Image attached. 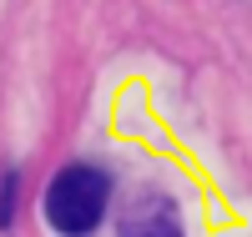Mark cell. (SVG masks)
<instances>
[{
  "mask_svg": "<svg viewBox=\"0 0 252 237\" xmlns=\"http://www.w3.org/2000/svg\"><path fill=\"white\" fill-rule=\"evenodd\" d=\"M121 237H182V222H177V212H172L166 197H141L126 212Z\"/></svg>",
  "mask_w": 252,
  "mask_h": 237,
  "instance_id": "2",
  "label": "cell"
},
{
  "mask_svg": "<svg viewBox=\"0 0 252 237\" xmlns=\"http://www.w3.org/2000/svg\"><path fill=\"white\" fill-rule=\"evenodd\" d=\"M111 207V177L101 167H61L46 187V222L61 237H91Z\"/></svg>",
  "mask_w": 252,
  "mask_h": 237,
  "instance_id": "1",
  "label": "cell"
},
{
  "mask_svg": "<svg viewBox=\"0 0 252 237\" xmlns=\"http://www.w3.org/2000/svg\"><path fill=\"white\" fill-rule=\"evenodd\" d=\"M15 207H20V171H5L0 177V232L15 227Z\"/></svg>",
  "mask_w": 252,
  "mask_h": 237,
  "instance_id": "3",
  "label": "cell"
}]
</instances>
